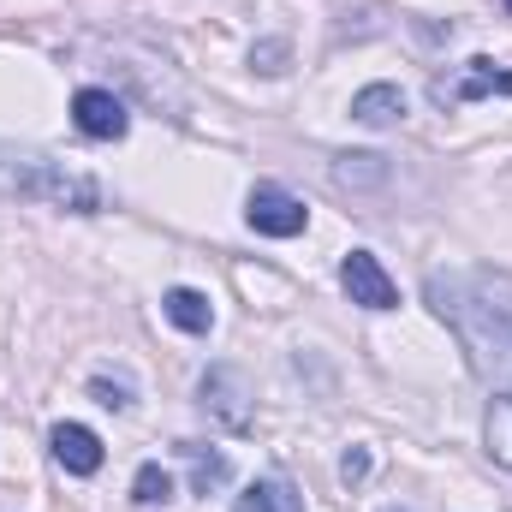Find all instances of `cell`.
Here are the masks:
<instances>
[{"label": "cell", "instance_id": "e0dca14e", "mask_svg": "<svg viewBox=\"0 0 512 512\" xmlns=\"http://www.w3.org/2000/svg\"><path fill=\"white\" fill-rule=\"evenodd\" d=\"M501 6H507V12H512V0H501Z\"/></svg>", "mask_w": 512, "mask_h": 512}, {"label": "cell", "instance_id": "8992f818", "mask_svg": "<svg viewBox=\"0 0 512 512\" xmlns=\"http://www.w3.org/2000/svg\"><path fill=\"white\" fill-rule=\"evenodd\" d=\"M203 405H209L227 429H251V405H245L239 370H209V376H203Z\"/></svg>", "mask_w": 512, "mask_h": 512}, {"label": "cell", "instance_id": "5bb4252c", "mask_svg": "<svg viewBox=\"0 0 512 512\" xmlns=\"http://www.w3.org/2000/svg\"><path fill=\"white\" fill-rule=\"evenodd\" d=\"M90 393H96V405H108V411H131V382L126 376H96Z\"/></svg>", "mask_w": 512, "mask_h": 512}, {"label": "cell", "instance_id": "8fae6325", "mask_svg": "<svg viewBox=\"0 0 512 512\" xmlns=\"http://www.w3.org/2000/svg\"><path fill=\"white\" fill-rule=\"evenodd\" d=\"M239 512H304V501L292 495V483L262 477V483H251V489L239 495Z\"/></svg>", "mask_w": 512, "mask_h": 512}, {"label": "cell", "instance_id": "30bf717a", "mask_svg": "<svg viewBox=\"0 0 512 512\" xmlns=\"http://www.w3.org/2000/svg\"><path fill=\"white\" fill-rule=\"evenodd\" d=\"M483 441H489V459L512 471V393L489 399V417H483Z\"/></svg>", "mask_w": 512, "mask_h": 512}, {"label": "cell", "instance_id": "3957f363", "mask_svg": "<svg viewBox=\"0 0 512 512\" xmlns=\"http://www.w3.org/2000/svg\"><path fill=\"white\" fill-rule=\"evenodd\" d=\"M340 286H346V298L364 304V310H393V304H399L393 274L382 268V256H370V251H352L340 262Z\"/></svg>", "mask_w": 512, "mask_h": 512}, {"label": "cell", "instance_id": "5b68a950", "mask_svg": "<svg viewBox=\"0 0 512 512\" xmlns=\"http://www.w3.org/2000/svg\"><path fill=\"white\" fill-rule=\"evenodd\" d=\"M48 447H54V465L72 471V477H96V471H102V441H96V429H84V423H54Z\"/></svg>", "mask_w": 512, "mask_h": 512}, {"label": "cell", "instance_id": "ba28073f", "mask_svg": "<svg viewBox=\"0 0 512 512\" xmlns=\"http://www.w3.org/2000/svg\"><path fill=\"white\" fill-rule=\"evenodd\" d=\"M352 120H364V126H399L405 120V90L399 84H364L352 96Z\"/></svg>", "mask_w": 512, "mask_h": 512}, {"label": "cell", "instance_id": "7a4b0ae2", "mask_svg": "<svg viewBox=\"0 0 512 512\" xmlns=\"http://www.w3.org/2000/svg\"><path fill=\"white\" fill-rule=\"evenodd\" d=\"M245 221H251L262 239H298L304 221H310V209L292 191H280V185H256L251 203H245Z\"/></svg>", "mask_w": 512, "mask_h": 512}, {"label": "cell", "instance_id": "9c48e42d", "mask_svg": "<svg viewBox=\"0 0 512 512\" xmlns=\"http://www.w3.org/2000/svg\"><path fill=\"white\" fill-rule=\"evenodd\" d=\"M179 459L191 465V489L197 495H215L227 477H233V465H227V453H209L203 441H179Z\"/></svg>", "mask_w": 512, "mask_h": 512}, {"label": "cell", "instance_id": "277c9868", "mask_svg": "<svg viewBox=\"0 0 512 512\" xmlns=\"http://www.w3.org/2000/svg\"><path fill=\"white\" fill-rule=\"evenodd\" d=\"M72 126L84 137H96V143H120L131 131V114L114 90H78L72 96Z\"/></svg>", "mask_w": 512, "mask_h": 512}, {"label": "cell", "instance_id": "4fadbf2b", "mask_svg": "<svg viewBox=\"0 0 512 512\" xmlns=\"http://www.w3.org/2000/svg\"><path fill=\"white\" fill-rule=\"evenodd\" d=\"M131 501H137V507H167V501H173V477H167L161 465H137V477H131Z\"/></svg>", "mask_w": 512, "mask_h": 512}, {"label": "cell", "instance_id": "ac0fdd59", "mask_svg": "<svg viewBox=\"0 0 512 512\" xmlns=\"http://www.w3.org/2000/svg\"><path fill=\"white\" fill-rule=\"evenodd\" d=\"M393 512H399V507H393Z\"/></svg>", "mask_w": 512, "mask_h": 512}, {"label": "cell", "instance_id": "6da1fadb", "mask_svg": "<svg viewBox=\"0 0 512 512\" xmlns=\"http://www.w3.org/2000/svg\"><path fill=\"white\" fill-rule=\"evenodd\" d=\"M0 191L12 197H36L48 209H72V215H96L102 209V185L72 173L66 161L42 155V149H12L0 143Z\"/></svg>", "mask_w": 512, "mask_h": 512}, {"label": "cell", "instance_id": "9a60e30c", "mask_svg": "<svg viewBox=\"0 0 512 512\" xmlns=\"http://www.w3.org/2000/svg\"><path fill=\"white\" fill-rule=\"evenodd\" d=\"M340 179H382V155H346Z\"/></svg>", "mask_w": 512, "mask_h": 512}, {"label": "cell", "instance_id": "7c38bea8", "mask_svg": "<svg viewBox=\"0 0 512 512\" xmlns=\"http://www.w3.org/2000/svg\"><path fill=\"white\" fill-rule=\"evenodd\" d=\"M495 90L512 96V72H501L495 60H471V72H465V84H459L453 96H459V102H483V96H495Z\"/></svg>", "mask_w": 512, "mask_h": 512}, {"label": "cell", "instance_id": "2e32d148", "mask_svg": "<svg viewBox=\"0 0 512 512\" xmlns=\"http://www.w3.org/2000/svg\"><path fill=\"white\" fill-rule=\"evenodd\" d=\"M340 477H346V483H364V477H370V453H364V447H352V453L340 459Z\"/></svg>", "mask_w": 512, "mask_h": 512}, {"label": "cell", "instance_id": "52a82bcc", "mask_svg": "<svg viewBox=\"0 0 512 512\" xmlns=\"http://www.w3.org/2000/svg\"><path fill=\"white\" fill-rule=\"evenodd\" d=\"M161 316H167L173 328H185V334H209V328H215V304H209L197 286H173V292L161 298Z\"/></svg>", "mask_w": 512, "mask_h": 512}]
</instances>
